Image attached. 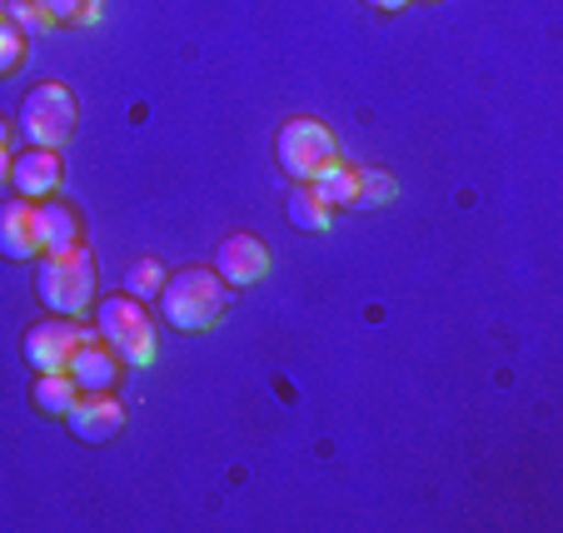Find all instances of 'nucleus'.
I'll use <instances>...</instances> for the list:
<instances>
[{"label": "nucleus", "mask_w": 563, "mask_h": 533, "mask_svg": "<svg viewBox=\"0 0 563 533\" xmlns=\"http://www.w3.org/2000/svg\"><path fill=\"white\" fill-rule=\"evenodd\" d=\"M25 65V35L15 31V21H5V15H0V80H5V75H15Z\"/></svg>", "instance_id": "obj_19"}, {"label": "nucleus", "mask_w": 563, "mask_h": 533, "mask_svg": "<svg viewBox=\"0 0 563 533\" xmlns=\"http://www.w3.org/2000/svg\"><path fill=\"white\" fill-rule=\"evenodd\" d=\"M35 224H41V245L45 255H65L80 245V214L65 200H41L35 204Z\"/></svg>", "instance_id": "obj_12"}, {"label": "nucleus", "mask_w": 563, "mask_h": 533, "mask_svg": "<svg viewBox=\"0 0 563 533\" xmlns=\"http://www.w3.org/2000/svg\"><path fill=\"white\" fill-rule=\"evenodd\" d=\"M96 334H100V344H106L115 359H125V364H150L155 359V324H150V314L140 310L135 295L100 299Z\"/></svg>", "instance_id": "obj_3"}, {"label": "nucleus", "mask_w": 563, "mask_h": 533, "mask_svg": "<svg viewBox=\"0 0 563 533\" xmlns=\"http://www.w3.org/2000/svg\"><path fill=\"white\" fill-rule=\"evenodd\" d=\"M289 224L309 230V235H324L334 224V210L314 195V185H295V190H289Z\"/></svg>", "instance_id": "obj_13"}, {"label": "nucleus", "mask_w": 563, "mask_h": 533, "mask_svg": "<svg viewBox=\"0 0 563 533\" xmlns=\"http://www.w3.org/2000/svg\"><path fill=\"white\" fill-rule=\"evenodd\" d=\"M90 334L70 320H41L25 330V364L35 374H55V369H70V354L86 344Z\"/></svg>", "instance_id": "obj_6"}, {"label": "nucleus", "mask_w": 563, "mask_h": 533, "mask_svg": "<svg viewBox=\"0 0 563 533\" xmlns=\"http://www.w3.org/2000/svg\"><path fill=\"white\" fill-rule=\"evenodd\" d=\"M41 11L51 15V21L75 25V21H90V15H96V0H41Z\"/></svg>", "instance_id": "obj_20"}, {"label": "nucleus", "mask_w": 563, "mask_h": 533, "mask_svg": "<svg viewBox=\"0 0 563 533\" xmlns=\"http://www.w3.org/2000/svg\"><path fill=\"white\" fill-rule=\"evenodd\" d=\"M60 155L55 149H45V145H35V149H25L21 160L11 165V185L25 195V200H51L55 190H60Z\"/></svg>", "instance_id": "obj_10"}, {"label": "nucleus", "mask_w": 563, "mask_h": 533, "mask_svg": "<svg viewBox=\"0 0 563 533\" xmlns=\"http://www.w3.org/2000/svg\"><path fill=\"white\" fill-rule=\"evenodd\" d=\"M0 185H5V155H0Z\"/></svg>", "instance_id": "obj_23"}, {"label": "nucleus", "mask_w": 563, "mask_h": 533, "mask_svg": "<svg viewBox=\"0 0 563 533\" xmlns=\"http://www.w3.org/2000/svg\"><path fill=\"white\" fill-rule=\"evenodd\" d=\"M65 424L80 444H110L125 429V404L110 395H75V404L65 409Z\"/></svg>", "instance_id": "obj_8"}, {"label": "nucleus", "mask_w": 563, "mask_h": 533, "mask_svg": "<svg viewBox=\"0 0 563 533\" xmlns=\"http://www.w3.org/2000/svg\"><path fill=\"white\" fill-rule=\"evenodd\" d=\"M21 130L31 145H65V140L75 135V100L70 90L60 86V80H45V86H35L31 96L21 100Z\"/></svg>", "instance_id": "obj_5"}, {"label": "nucleus", "mask_w": 563, "mask_h": 533, "mask_svg": "<svg viewBox=\"0 0 563 533\" xmlns=\"http://www.w3.org/2000/svg\"><path fill=\"white\" fill-rule=\"evenodd\" d=\"M5 21H15V31L31 41V35H41L51 25V15L41 11V0H5Z\"/></svg>", "instance_id": "obj_18"}, {"label": "nucleus", "mask_w": 563, "mask_h": 533, "mask_svg": "<svg viewBox=\"0 0 563 533\" xmlns=\"http://www.w3.org/2000/svg\"><path fill=\"white\" fill-rule=\"evenodd\" d=\"M5 149H11V120L0 115V155H5Z\"/></svg>", "instance_id": "obj_22"}, {"label": "nucleus", "mask_w": 563, "mask_h": 533, "mask_svg": "<svg viewBox=\"0 0 563 533\" xmlns=\"http://www.w3.org/2000/svg\"><path fill=\"white\" fill-rule=\"evenodd\" d=\"M369 5H374V11H405L409 0H369Z\"/></svg>", "instance_id": "obj_21"}, {"label": "nucleus", "mask_w": 563, "mask_h": 533, "mask_svg": "<svg viewBox=\"0 0 563 533\" xmlns=\"http://www.w3.org/2000/svg\"><path fill=\"white\" fill-rule=\"evenodd\" d=\"M75 379V389L80 395H110L115 389V379H120V359L106 349V344H96V340H86L80 349L70 354V369H65Z\"/></svg>", "instance_id": "obj_11"}, {"label": "nucleus", "mask_w": 563, "mask_h": 533, "mask_svg": "<svg viewBox=\"0 0 563 533\" xmlns=\"http://www.w3.org/2000/svg\"><path fill=\"white\" fill-rule=\"evenodd\" d=\"M159 289H165V269H159L155 259H135V265L125 269V295L150 299V295H159Z\"/></svg>", "instance_id": "obj_17"}, {"label": "nucleus", "mask_w": 563, "mask_h": 533, "mask_svg": "<svg viewBox=\"0 0 563 533\" xmlns=\"http://www.w3.org/2000/svg\"><path fill=\"white\" fill-rule=\"evenodd\" d=\"M214 275H220L224 285H234V289L260 285V279L269 275V249H265V240L250 235V230H240V235L220 240V249H214Z\"/></svg>", "instance_id": "obj_7"}, {"label": "nucleus", "mask_w": 563, "mask_h": 533, "mask_svg": "<svg viewBox=\"0 0 563 533\" xmlns=\"http://www.w3.org/2000/svg\"><path fill=\"white\" fill-rule=\"evenodd\" d=\"M159 310H165V324L180 334L210 330L224 314V279L214 269H180L159 289Z\"/></svg>", "instance_id": "obj_1"}, {"label": "nucleus", "mask_w": 563, "mask_h": 533, "mask_svg": "<svg viewBox=\"0 0 563 533\" xmlns=\"http://www.w3.org/2000/svg\"><path fill=\"white\" fill-rule=\"evenodd\" d=\"M309 185H314V195L330 204V210H350V204H354V170H350V165H340V160L324 165V170H319Z\"/></svg>", "instance_id": "obj_15"}, {"label": "nucleus", "mask_w": 563, "mask_h": 533, "mask_svg": "<svg viewBox=\"0 0 563 533\" xmlns=\"http://www.w3.org/2000/svg\"><path fill=\"white\" fill-rule=\"evenodd\" d=\"M275 155L289 180L309 185L324 165L340 160V140H334V130L324 125V120L299 115V120H285V130H279V140H275Z\"/></svg>", "instance_id": "obj_4"}, {"label": "nucleus", "mask_w": 563, "mask_h": 533, "mask_svg": "<svg viewBox=\"0 0 563 533\" xmlns=\"http://www.w3.org/2000/svg\"><path fill=\"white\" fill-rule=\"evenodd\" d=\"M35 295H41V304L51 314H65V320H75V314H86V304L96 299V259H90V249H65V255H45L41 275H35Z\"/></svg>", "instance_id": "obj_2"}, {"label": "nucleus", "mask_w": 563, "mask_h": 533, "mask_svg": "<svg viewBox=\"0 0 563 533\" xmlns=\"http://www.w3.org/2000/svg\"><path fill=\"white\" fill-rule=\"evenodd\" d=\"M0 255H5V259L45 255L41 224H35V204L31 200H5V204H0Z\"/></svg>", "instance_id": "obj_9"}, {"label": "nucleus", "mask_w": 563, "mask_h": 533, "mask_svg": "<svg viewBox=\"0 0 563 533\" xmlns=\"http://www.w3.org/2000/svg\"><path fill=\"white\" fill-rule=\"evenodd\" d=\"M394 195H399L394 175H384V170H354V204H350V210H379V204H389Z\"/></svg>", "instance_id": "obj_16"}, {"label": "nucleus", "mask_w": 563, "mask_h": 533, "mask_svg": "<svg viewBox=\"0 0 563 533\" xmlns=\"http://www.w3.org/2000/svg\"><path fill=\"white\" fill-rule=\"evenodd\" d=\"M0 15H5V0H0Z\"/></svg>", "instance_id": "obj_24"}, {"label": "nucleus", "mask_w": 563, "mask_h": 533, "mask_svg": "<svg viewBox=\"0 0 563 533\" xmlns=\"http://www.w3.org/2000/svg\"><path fill=\"white\" fill-rule=\"evenodd\" d=\"M75 395H80V389H75V379L65 369H55V374H41V379H35L31 404L41 409V414H65V409L75 404Z\"/></svg>", "instance_id": "obj_14"}]
</instances>
